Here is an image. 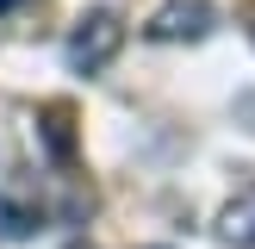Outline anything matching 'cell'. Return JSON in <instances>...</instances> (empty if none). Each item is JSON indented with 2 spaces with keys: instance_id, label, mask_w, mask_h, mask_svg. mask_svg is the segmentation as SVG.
I'll list each match as a JSON object with an SVG mask.
<instances>
[{
  "instance_id": "obj_1",
  "label": "cell",
  "mask_w": 255,
  "mask_h": 249,
  "mask_svg": "<svg viewBox=\"0 0 255 249\" xmlns=\"http://www.w3.org/2000/svg\"><path fill=\"white\" fill-rule=\"evenodd\" d=\"M119 44H125V19H119L112 6H94V12H81V19H75L62 56H69L75 75H100L112 56H119Z\"/></svg>"
},
{
  "instance_id": "obj_2",
  "label": "cell",
  "mask_w": 255,
  "mask_h": 249,
  "mask_svg": "<svg viewBox=\"0 0 255 249\" xmlns=\"http://www.w3.org/2000/svg\"><path fill=\"white\" fill-rule=\"evenodd\" d=\"M50 231V199L37 193L31 174H6L0 181V237H12V243H25V237Z\"/></svg>"
},
{
  "instance_id": "obj_3",
  "label": "cell",
  "mask_w": 255,
  "mask_h": 249,
  "mask_svg": "<svg viewBox=\"0 0 255 249\" xmlns=\"http://www.w3.org/2000/svg\"><path fill=\"white\" fill-rule=\"evenodd\" d=\"M143 31L156 37V44H199V37L212 31V0H168Z\"/></svg>"
},
{
  "instance_id": "obj_4",
  "label": "cell",
  "mask_w": 255,
  "mask_h": 249,
  "mask_svg": "<svg viewBox=\"0 0 255 249\" xmlns=\"http://www.w3.org/2000/svg\"><path fill=\"white\" fill-rule=\"evenodd\" d=\"M218 237H224L231 249H255V187H249V193H237L231 206L218 212Z\"/></svg>"
},
{
  "instance_id": "obj_5",
  "label": "cell",
  "mask_w": 255,
  "mask_h": 249,
  "mask_svg": "<svg viewBox=\"0 0 255 249\" xmlns=\"http://www.w3.org/2000/svg\"><path fill=\"white\" fill-rule=\"evenodd\" d=\"M69 249H94V243H69Z\"/></svg>"
}]
</instances>
